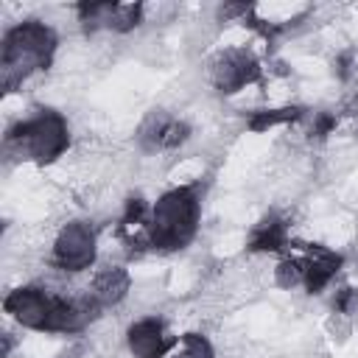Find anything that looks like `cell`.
I'll return each instance as SVG.
<instances>
[{
	"label": "cell",
	"instance_id": "3957f363",
	"mask_svg": "<svg viewBox=\"0 0 358 358\" xmlns=\"http://www.w3.org/2000/svg\"><path fill=\"white\" fill-rule=\"evenodd\" d=\"M201 199H204V190L199 182L176 185L159 193L148 215V249L162 255L185 249L199 232Z\"/></svg>",
	"mask_w": 358,
	"mask_h": 358
},
{
	"label": "cell",
	"instance_id": "ba28073f",
	"mask_svg": "<svg viewBox=\"0 0 358 358\" xmlns=\"http://www.w3.org/2000/svg\"><path fill=\"white\" fill-rule=\"evenodd\" d=\"M190 134H193V129L185 117H179L173 112H165V109H151L140 120V126L134 131V140L145 154H162V151L182 148L190 140Z\"/></svg>",
	"mask_w": 358,
	"mask_h": 358
},
{
	"label": "cell",
	"instance_id": "9a60e30c",
	"mask_svg": "<svg viewBox=\"0 0 358 358\" xmlns=\"http://www.w3.org/2000/svg\"><path fill=\"white\" fill-rule=\"evenodd\" d=\"M333 308H336V313H341V316H358V288H355V285L338 288L336 296H333Z\"/></svg>",
	"mask_w": 358,
	"mask_h": 358
},
{
	"label": "cell",
	"instance_id": "30bf717a",
	"mask_svg": "<svg viewBox=\"0 0 358 358\" xmlns=\"http://www.w3.org/2000/svg\"><path fill=\"white\" fill-rule=\"evenodd\" d=\"M173 341L176 336H171L165 319L159 316H140L126 330V347L134 358H165Z\"/></svg>",
	"mask_w": 358,
	"mask_h": 358
},
{
	"label": "cell",
	"instance_id": "52a82bcc",
	"mask_svg": "<svg viewBox=\"0 0 358 358\" xmlns=\"http://www.w3.org/2000/svg\"><path fill=\"white\" fill-rule=\"evenodd\" d=\"M207 78L218 95H235L263 78V64L252 48L235 45L218 50L207 64Z\"/></svg>",
	"mask_w": 358,
	"mask_h": 358
},
{
	"label": "cell",
	"instance_id": "6da1fadb",
	"mask_svg": "<svg viewBox=\"0 0 358 358\" xmlns=\"http://www.w3.org/2000/svg\"><path fill=\"white\" fill-rule=\"evenodd\" d=\"M3 310L11 322L36 333H81L101 310L90 302L87 294L64 296L53 294L45 285H20L6 294Z\"/></svg>",
	"mask_w": 358,
	"mask_h": 358
},
{
	"label": "cell",
	"instance_id": "8992f818",
	"mask_svg": "<svg viewBox=\"0 0 358 358\" xmlns=\"http://www.w3.org/2000/svg\"><path fill=\"white\" fill-rule=\"evenodd\" d=\"M98 260V232L90 221L84 218H73L67 224H62V229L56 232L53 243H50V268L62 271V274H78L92 268Z\"/></svg>",
	"mask_w": 358,
	"mask_h": 358
},
{
	"label": "cell",
	"instance_id": "7a4b0ae2",
	"mask_svg": "<svg viewBox=\"0 0 358 358\" xmlns=\"http://www.w3.org/2000/svg\"><path fill=\"white\" fill-rule=\"evenodd\" d=\"M59 50V34L42 20H22L6 28L0 42V84L3 92H14L36 73L53 64Z\"/></svg>",
	"mask_w": 358,
	"mask_h": 358
},
{
	"label": "cell",
	"instance_id": "5bb4252c",
	"mask_svg": "<svg viewBox=\"0 0 358 358\" xmlns=\"http://www.w3.org/2000/svg\"><path fill=\"white\" fill-rule=\"evenodd\" d=\"M165 358H215V347L201 333H185V336H176Z\"/></svg>",
	"mask_w": 358,
	"mask_h": 358
},
{
	"label": "cell",
	"instance_id": "277c9868",
	"mask_svg": "<svg viewBox=\"0 0 358 358\" xmlns=\"http://www.w3.org/2000/svg\"><path fill=\"white\" fill-rule=\"evenodd\" d=\"M70 148V123L62 112L42 106L31 115L20 117L6 129L3 151L6 157H17L20 162L53 165Z\"/></svg>",
	"mask_w": 358,
	"mask_h": 358
},
{
	"label": "cell",
	"instance_id": "7c38bea8",
	"mask_svg": "<svg viewBox=\"0 0 358 358\" xmlns=\"http://www.w3.org/2000/svg\"><path fill=\"white\" fill-rule=\"evenodd\" d=\"M291 227L288 218L280 213H266L246 238V249L255 255H282L291 246Z\"/></svg>",
	"mask_w": 358,
	"mask_h": 358
},
{
	"label": "cell",
	"instance_id": "5b68a950",
	"mask_svg": "<svg viewBox=\"0 0 358 358\" xmlns=\"http://www.w3.org/2000/svg\"><path fill=\"white\" fill-rule=\"evenodd\" d=\"M341 266H344V257L336 249L324 243L291 241V246L282 252L280 263L274 266V280L285 291L302 288L308 294H322L336 280Z\"/></svg>",
	"mask_w": 358,
	"mask_h": 358
},
{
	"label": "cell",
	"instance_id": "4fadbf2b",
	"mask_svg": "<svg viewBox=\"0 0 358 358\" xmlns=\"http://www.w3.org/2000/svg\"><path fill=\"white\" fill-rule=\"evenodd\" d=\"M302 115H305V109H302V106H274V109H257V112H252V117L246 120V129H249V131H268V129H277V126L296 123Z\"/></svg>",
	"mask_w": 358,
	"mask_h": 358
},
{
	"label": "cell",
	"instance_id": "8fae6325",
	"mask_svg": "<svg viewBox=\"0 0 358 358\" xmlns=\"http://www.w3.org/2000/svg\"><path fill=\"white\" fill-rule=\"evenodd\" d=\"M131 291V274L126 266H103L92 274L90 285H87V296L98 310L115 308L120 305Z\"/></svg>",
	"mask_w": 358,
	"mask_h": 358
},
{
	"label": "cell",
	"instance_id": "9c48e42d",
	"mask_svg": "<svg viewBox=\"0 0 358 358\" xmlns=\"http://www.w3.org/2000/svg\"><path fill=\"white\" fill-rule=\"evenodd\" d=\"M76 20L87 34L109 31V34H129L143 22L140 3H78Z\"/></svg>",
	"mask_w": 358,
	"mask_h": 358
}]
</instances>
